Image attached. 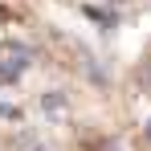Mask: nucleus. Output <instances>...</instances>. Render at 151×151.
<instances>
[{
	"mask_svg": "<svg viewBox=\"0 0 151 151\" xmlns=\"http://www.w3.org/2000/svg\"><path fill=\"white\" fill-rule=\"evenodd\" d=\"M0 151H147L135 78L65 0H0Z\"/></svg>",
	"mask_w": 151,
	"mask_h": 151,
	"instance_id": "nucleus-1",
	"label": "nucleus"
}]
</instances>
